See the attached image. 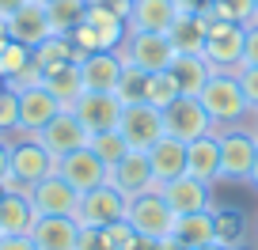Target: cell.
Instances as JSON below:
<instances>
[{
    "instance_id": "f6af8a7d",
    "label": "cell",
    "mask_w": 258,
    "mask_h": 250,
    "mask_svg": "<svg viewBox=\"0 0 258 250\" xmlns=\"http://www.w3.org/2000/svg\"><path fill=\"white\" fill-rule=\"evenodd\" d=\"M160 250H190V246H182L178 239H163V242H160Z\"/></svg>"
},
{
    "instance_id": "7a4b0ae2",
    "label": "cell",
    "mask_w": 258,
    "mask_h": 250,
    "mask_svg": "<svg viewBox=\"0 0 258 250\" xmlns=\"http://www.w3.org/2000/svg\"><path fill=\"white\" fill-rule=\"evenodd\" d=\"M125 224L133 227L141 239L163 242V239H171V231H175V212L167 209V201H163L160 190H148V194H141V197H129Z\"/></svg>"
},
{
    "instance_id": "9c48e42d",
    "label": "cell",
    "mask_w": 258,
    "mask_h": 250,
    "mask_svg": "<svg viewBox=\"0 0 258 250\" xmlns=\"http://www.w3.org/2000/svg\"><path fill=\"white\" fill-rule=\"evenodd\" d=\"M125 197L114 190V186H99V190H88L80 194V205H76V224L80 227H110L118 220H125Z\"/></svg>"
},
{
    "instance_id": "4dcf8cb0",
    "label": "cell",
    "mask_w": 258,
    "mask_h": 250,
    "mask_svg": "<svg viewBox=\"0 0 258 250\" xmlns=\"http://www.w3.org/2000/svg\"><path fill=\"white\" fill-rule=\"evenodd\" d=\"M27 68H31V49H27L23 42L0 38V80H4V88H8L12 80H19Z\"/></svg>"
},
{
    "instance_id": "9a60e30c",
    "label": "cell",
    "mask_w": 258,
    "mask_h": 250,
    "mask_svg": "<svg viewBox=\"0 0 258 250\" xmlns=\"http://www.w3.org/2000/svg\"><path fill=\"white\" fill-rule=\"evenodd\" d=\"M69 110L80 118V125L88 133H103V129H118L121 118V103L110 95V91H84Z\"/></svg>"
},
{
    "instance_id": "f5cc1de1",
    "label": "cell",
    "mask_w": 258,
    "mask_h": 250,
    "mask_svg": "<svg viewBox=\"0 0 258 250\" xmlns=\"http://www.w3.org/2000/svg\"><path fill=\"white\" fill-rule=\"evenodd\" d=\"M0 197H4V186H0Z\"/></svg>"
},
{
    "instance_id": "bcb514c9",
    "label": "cell",
    "mask_w": 258,
    "mask_h": 250,
    "mask_svg": "<svg viewBox=\"0 0 258 250\" xmlns=\"http://www.w3.org/2000/svg\"><path fill=\"white\" fill-rule=\"evenodd\" d=\"M133 250H160V242H156V239H137Z\"/></svg>"
},
{
    "instance_id": "e0dca14e",
    "label": "cell",
    "mask_w": 258,
    "mask_h": 250,
    "mask_svg": "<svg viewBox=\"0 0 258 250\" xmlns=\"http://www.w3.org/2000/svg\"><path fill=\"white\" fill-rule=\"evenodd\" d=\"M49 34L53 31H49V16H46V4H42V0H27L16 16H8V38L23 42L27 49L42 46Z\"/></svg>"
},
{
    "instance_id": "d6a6232c",
    "label": "cell",
    "mask_w": 258,
    "mask_h": 250,
    "mask_svg": "<svg viewBox=\"0 0 258 250\" xmlns=\"http://www.w3.org/2000/svg\"><path fill=\"white\" fill-rule=\"evenodd\" d=\"M145 88H148V72L125 65V68H121V76H118V84H114V99H118L121 106L145 103Z\"/></svg>"
},
{
    "instance_id": "603a6c76",
    "label": "cell",
    "mask_w": 258,
    "mask_h": 250,
    "mask_svg": "<svg viewBox=\"0 0 258 250\" xmlns=\"http://www.w3.org/2000/svg\"><path fill=\"white\" fill-rule=\"evenodd\" d=\"M205 27H209V19L205 16H186V12H178L175 23L167 27V42L171 49H175V57L182 53H205Z\"/></svg>"
},
{
    "instance_id": "484cf974",
    "label": "cell",
    "mask_w": 258,
    "mask_h": 250,
    "mask_svg": "<svg viewBox=\"0 0 258 250\" xmlns=\"http://www.w3.org/2000/svg\"><path fill=\"white\" fill-rule=\"evenodd\" d=\"M171 239H178L182 246H190V250L217 242L213 209H209V212H190V216H175V231H171Z\"/></svg>"
},
{
    "instance_id": "ba28073f",
    "label": "cell",
    "mask_w": 258,
    "mask_h": 250,
    "mask_svg": "<svg viewBox=\"0 0 258 250\" xmlns=\"http://www.w3.org/2000/svg\"><path fill=\"white\" fill-rule=\"evenodd\" d=\"M34 137H38V144L46 148L53 159H61V155H69V152H80V148H88V137H91V133L84 129L80 118H76V114L64 106V110L53 114V121H46V125L34 133Z\"/></svg>"
},
{
    "instance_id": "db71d44e",
    "label": "cell",
    "mask_w": 258,
    "mask_h": 250,
    "mask_svg": "<svg viewBox=\"0 0 258 250\" xmlns=\"http://www.w3.org/2000/svg\"><path fill=\"white\" fill-rule=\"evenodd\" d=\"M0 91H4V80H0Z\"/></svg>"
},
{
    "instance_id": "f546056e",
    "label": "cell",
    "mask_w": 258,
    "mask_h": 250,
    "mask_svg": "<svg viewBox=\"0 0 258 250\" xmlns=\"http://www.w3.org/2000/svg\"><path fill=\"white\" fill-rule=\"evenodd\" d=\"M213 224H217V242L224 250H239L247 242V220L232 209H213Z\"/></svg>"
},
{
    "instance_id": "1f68e13d",
    "label": "cell",
    "mask_w": 258,
    "mask_h": 250,
    "mask_svg": "<svg viewBox=\"0 0 258 250\" xmlns=\"http://www.w3.org/2000/svg\"><path fill=\"white\" fill-rule=\"evenodd\" d=\"M88 148L99 155V159L106 163V167H114V163H121L133 148L125 144V137H121L118 129H103V133H91L88 137Z\"/></svg>"
},
{
    "instance_id": "7dc6e473",
    "label": "cell",
    "mask_w": 258,
    "mask_h": 250,
    "mask_svg": "<svg viewBox=\"0 0 258 250\" xmlns=\"http://www.w3.org/2000/svg\"><path fill=\"white\" fill-rule=\"evenodd\" d=\"M247 182H250V186L258 190V155H254V171H250V178H247Z\"/></svg>"
},
{
    "instance_id": "7c38bea8",
    "label": "cell",
    "mask_w": 258,
    "mask_h": 250,
    "mask_svg": "<svg viewBox=\"0 0 258 250\" xmlns=\"http://www.w3.org/2000/svg\"><path fill=\"white\" fill-rule=\"evenodd\" d=\"M167 201V209L175 216H190V212H209L213 209V186L209 182H198L194 175H178L175 182H163L156 186Z\"/></svg>"
},
{
    "instance_id": "277c9868",
    "label": "cell",
    "mask_w": 258,
    "mask_h": 250,
    "mask_svg": "<svg viewBox=\"0 0 258 250\" xmlns=\"http://www.w3.org/2000/svg\"><path fill=\"white\" fill-rule=\"evenodd\" d=\"M254 155L258 137L250 133V125H235L220 133V178L224 182H247L254 171Z\"/></svg>"
},
{
    "instance_id": "ac0fdd59",
    "label": "cell",
    "mask_w": 258,
    "mask_h": 250,
    "mask_svg": "<svg viewBox=\"0 0 258 250\" xmlns=\"http://www.w3.org/2000/svg\"><path fill=\"white\" fill-rule=\"evenodd\" d=\"M186 175L209 186L220 182V133H205L186 144Z\"/></svg>"
},
{
    "instance_id": "7bdbcfd3",
    "label": "cell",
    "mask_w": 258,
    "mask_h": 250,
    "mask_svg": "<svg viewBox=\"0 0 258 250\" xmlns=\"http://www.w3.org/2000/svg\"><path fill=\"white\" fill-rule=\"evenodd\" d=\"M12 171V140L8 137H0V178Z\"/></svg>"
},
{
    "instance_id": "5bb4252c",
    "label": "cell",
    "mask_w": 258,
    "mask_h": 250,
    "mask_svg": "<svg viewBox=\"0 0 258 250\" xmlns=\"http://www.w3.org/2000/svg\"><path fill=\"white\" fill-rule=\"evenodd\" d=\"M31 205H34L38 216H76L80 194H76L61 175H49V178H42V182L31 186Z\"/></svg>"
},
{
    "instance_id": "6da1fadb",
    "label": "cell",
    "mask_w": 258,
    "mask_h": 250,
    "mask_svg": "<svg viewBox=\"0 0 258 250\" xmlns=\"http://www.w3.org/2000/svg\"><path fill=\"white\" fill-rule=\"evenodd\" d=\"M198 99H202L205 114L213 118V129L217 133L247 125V118H250V106H247V99H243V91H239V80H235L232 72H213Z\"/></svg>"
},
{
    "instance_id": "b9f144b4",
    "label": "cell",
    "mask_w": 258,
    "mask_h": 250,
    "mask_svg": "<svg viewBox=\"0 0 258 250\" xmlns=\"http://www.w3.org/2000/svg\"><path fill=\"white\" fill-rule=\"evenodd\" d=\"M88 4H99V8H106V12H114V16L129 19V4H133V0H88Z\"/></svg>"
},
{
    "instance_id": "30bf717a",
    "label": "cell",
    "mask_w": 258,
    "mask_h": 250,
    "mask_svg": "<svg viewBox=\"0 0 258 250\" xmlns=\"http://www.w3.org/2000/svg\"><path fill=\"white\" fill-rule=\"evenodd\" d=\"M12 175L31 190L34 182L57 175V159L38 144V137H12Z\"/></svg>"
},
{
    "instance_id": "8fae6325",
    "label": "cell",
    "mask_w": 258,
    "mask_h": 250,
    "mask_svg": "<svg viewBox=\"0 0 258 250\" xmlns=\"http://www.w3.org/2000/svg\"><path fill=\"white\" fill-rule=\"evenodd\" d=\"M106 186H114L125 201L156 190V175H152V163H148V152H129L121 163L106 167Z\"/></svg>"
},
{
    "instance_id": "f907efd6",
    "label": "cell",
    "mask_w": 258,
    "mask_h": 250,
    "mask_svg": "<svg viewBox=\"0 0 258 250\" xmlns=\"http://www.w3.org/2000/svg\"><path fill=\"white\" fill-rule=\"evenodd\" d=\"M198 250H224L220 242H209V246H198Z\"/></svg>"
},
{
    "instance_id": "60d3db41",
    "label": "cell",
    "mask_w": 258,
    "mask_h": 250,
    "mask_svg": "<svg viewBox=\"0 0 258 250\" xmlns=\"http://www.w3.org/2000/svg\"><path fill=\"white\" fill-rule=\"evenodd\" d=\"M0 250H38L31 235H0Z\"/></svg>"
},
{
    "instance_id": "cb8c5ba5",
    "label": "cell",
    "mask_w": 258,
    "mask_h": 250,
    "mask_svg": "<svg viewBox=\"0 0 258 250\" xmlns=\"http://www.w3.org/2000/svg\"><path fill=\"white\" fill-rule=\"evenodd\" d=\"M34 224H38V212L31 205V194L0 197V235H31Z\"/></svg>"
},
{
    "instance_id": "e575fe53",
    "label": "cell",
    "mask_w": 258,
    "mask_h": 250,
    "mask_svg": "<svg viewBox=\"0 0 258 250\" xmlns=\"http://www.w3.org/2000/svg\"><path fill=\"white\" fill-rule=\"evenodd\" d=\"M209 19H228V23L250 27L258 23V12H254V0H213Z\"/></svg>"
},
{
    "instance_id": "836d02e7",
    "label": "cell",
    "mask_w": 258,
    "mask_h": 250,
    "mask_svg": "<svg viewBox=\"0 0 258 250\" xmlns=\"http://www.w3.org/2000/svg\"><path fill=\"white\" fill-rule=\"evenodd\" d=\"M178 95H182V91H178V84H175V76H171V72H152V76H148V88H145V103L148 106L167 110Z\"/></svg>"
},
{
    "instance_id": "ab89813d",
    "label": "cell",
    "mask_w": 258,
    "mask_h": 250,
    "mask_svg": "<svg viewBox=\"0 0 258 250\" xmlns=\"http://www.w3.org/2000/svg\"><path fill=\"white\" fill-rule=\"evenodd\" d=\"M175 4V12H186V16H205L209 19V8H213V0H171Z\"/></svg>"
},
{
    "instance_id": "ee69618b",
    "label": "cell",
    "mask_w": 258,
    "mask_h": 250,
    "mask_svg": "<svg viewBox=\"0 0 258 250\" xmlns=\"http://www.w3.org/2000/svg\"><path fill=\"white\" fill-rule=\"evenodd\" d=\"M27 0H0V19H8V16H16L19 8H23Z\"/></svg>"
},
{
    "instance_id": "11a10c76",
    "label": "cell",
    "mask_w": 258,
    "mask_h": 250,
    "mask_svg": "<svg viewBox=\"0 0 258 250\" xmlns=\"http://www.w3.org/2000/svg\"><path fill=\"white\" fill-rule=\"evenodd\" d=\"M254 12H258V0H254Z\"/></svg>"
},
{
    "instance_id": "d6986e66",
    "label": "cell",
    "mask_w": 258,
    "mask_h": 250,
    "mask_svg": "<svg viewBox=\"0 0 258 250\" xmlns=\"http://www.w3.org/2000/svg\"><path fill=\"white\" fill-rule=\"evenodd\" d=\"M121 68H125V61H121L118 49H103V53H88L80 61V76H84V91H110L114 95V84H118Z\"/></svg>"
},
{
    "instance_id": "c3c4849f",
    "label": "cell",
    "mask_w": 258,
    "mask_h": 250,
    "mask_svg": "<svg viewBox=\"0 0 258 250\" xmlns=\"http://www.w3.org/2000/svg\"><path fill=\"white\" fill-rule=\"evenodd\" d=\"M247 125H250V133H254V137H258V110L250 114V121H247Z\"/></svg>"
},
{
    "instance_id": "d590c367",
    "label": "cell",
    "mask_w": 258,
    "mask_h": 250,
    "mask_svg": "<svg viewBox=\"0 0 258 250\" xmlns=\"http://www.w3.org/2000/svg\"><path fill=\"white\" fill-rule=\"evenodd\" d=\"M19 133V95L12 88L0 91V137H16Z\"/></svg>"
},
{
    "instance_id": "9f6ffc18",
    "label": "cell",
    "mask_w": 258,
    "mask_h": 250,
    "mask_svg": "<svg viewBox=\"0 0 258 250\" xmlns=\"http://www.w3.org/2000/svg\"><path fill=\"white\" fill-rule=\"evenodd\" d=\"M42 4H46V0H42Z\"/></svg>"
},
{
    "instance_id": "83f0119b",
    "label": "cell",
    "mask_w": 258,
    "mask_h": 250,
    "mask_svg": "<svg viewBox=\"0 0 258 250\" xmlns=\"http://www.w3.org/2000/svg\"><path fill=\"white\" fill-rule=\"evenodd\" d=\"M31 61L42 68V72H49V68H61V65H80V53H76L73 38H64V34H49L42 46L31 49Z\"/></svg>"
},
{
    "instance_id": "816d5d0a",
    "label": "cell",
    "mask_w": 258,
    "mask_h": 250,
    "mask_svg": "<svg viewBox=\"0 0 258 250\" xmlns=\"http://www.w3.org/2000/svg\"><path fill=\"white\" fill-rule=\"evenodd\" d=\"M254 239H258V220H254Z\"/></svg>"
},
{
    "instance_id": "d4e9b609",
    "label": "cell",
    "mask_w": 258,
    "mask_h": 250,
    "mask_svg": "<svg viewBox=\"0 0 258 250\" xmlns=\"http://www.w3.org/2000/svg\"><path fill=\"white\" fill-rule=\"evenodd\" d=\"M167 72L175 76V84H178L182 95H202V88L209 84V76H213V65L205 61V53H182V57L171 61Z\"/></svg>"
},
{
    "instance_id": "4fadbf2b",
    "label": "cell",
    "mask_w": 258,
    "mask_h": 250,
    "mask_svg": "<svg viewBox=\"0 0 258 250\" xmlns=\"http://www.w3.org/2000/svg\"><path fill=\"white\" fill-rule=\"evenodd\" d=\"M57 175L73 186L76 194H88V190L106 186V163L91 148H80V152H69L57 159Z\"/></svg>"
},
{
    "instance_id": "f1b7e54d",
    "label": "cell",
    "mask_w": 258,
    "mask_h": 250,
    "mask_svg": "<svg viewBox=\"0 0 258 250\" xmlns=\"http://www.w3.org/2000/svg\"><path fill=\"white\" fill-rule=\"evenodd\" d=\"M46 16H49V31L69 38L88 16V0H46Z\"/></svg>"
},
{
    "instance_id": "681fc988",
    "label": "cell",
    "mask_w": 258,
    "mask_h": 250,
    "mask_svg": "<svg viewBox=\"0 0 258 250\" xmlns=\"http://www.w3.org/2000/svg\"><path fill=\"white\" fill-rule=\"evenodd\" d=\"M0 38H8V19H0Z\"/></svg>"
},
{
    "instance_id": "7402d4cb",
    "label": "cell",
    "mask_w": 258,
    "mask_h": 250,
    "mask_svg": "<svg viewBox=\"0 0 258 250\" xmlns=\"http://www.w3.org/2000/svg\"><path fill=\"white\" fill-rule=\"evenodd\" d=\"M148 163H152L156 186L175 182L178 175H186V144L175 137H160L152 148H148Z\"/></svg>"
},
{
    "instance_id": "8992f818",
    "label": "cell",
    "mask_w": 258,
    "mask_h": 250,
    "mask_svg": "<svg viewBox=\"0 0 258 250\" xmlns=\"http://www.w3.org/2000/svg\"><path fill=\"white\" fill-rule=\"evenodd\" d=\"M121 61L125 65H133V68H141V72H167L171 68V61H175V49H171V42H167V34H133L129 31L125 34V42H121Z\"/></svg>"
},
{
    "instance_id": "5b68a950",
    "label": "cell",
    "mask_w": 258,
    "mask_h": 250,
    "mask_svg": "<svg viewBox=\"0 0 258 250\" xmlns=\"http://www.w3.org/2000/svg\"><path fill=\"white\" fill-rule=\"evenodd\" d=\"M163 133L182 140V144H190V140L205 137V133H217V129H213V118L205 114L202 99L198 95H178L175 103L163 110Z\"/></svg>"
},
{
    "instance_id": "8d00e7d4",
    "label": "cell",
    "mask_w": 258,
    "mask_h": 250,
    "mask_svg": "<svg viewBox=\"0 0 258 250\" xmlns=\"http://www.w3.org/2000/svg\"><path fill=\"white\" fill-rule=\"evenodd\" d=\"M103 239H106V246H110V250H133V246H137V239H141V235L133 231V227L125 224V220H118V224L103 227Z\"/></svg>"
},
{
    "instance_id": "44dd1931",
    "label": "cell",
    "mask_w": 258,
    "mask_h": 250,
    "mask_svg": "<svg viewBox=\"0 0 258 250\" xmlns=\"http://www.w3.org/2000/svg\"><path fill=\"white\" fill-rule=\"evenodd\" d=\"M31 239L38 250H76L80 224L73 216H38V224L31 227Z\"/></svg>"
},
{
    "instance_id": "2e32d148",
    "label": "cell",
    "mask_w": 258,
    "mask_h": 250,
    "mask_svg": "<svg viewBox=\"0 0 258 250\" xmlns=\"http://www.w3.org/2000/svg\"><path fill=\"white\" fill-rule=\"evenodd\" d=\"M16 95H19V133H16V137H34L46 121H53L57 110H64L42 84L23 88V91H16Z\"/></svg>"
},
{
    "instance_id": "3957f363",
    "label": "cell",
    "mask_w": 258,
    "mask_h": 250,
    "mask_svg": "<svg viewBox=\"0 0 258 250\" xmlns=\"http://www.w3.org/2000/svg\"><path fill=\"white\" fill-rule=\"evenodd\" d=\"M243 38H247V27L228 23V19H209V27H205V61L213 65V72H235L243 65Z\"/></svg>"
},
{
    "instance_id": "f35d334b",
    "label": "cell",
    "mask_w": 258,
    "mask_h": 250,
    "mask_svg": "<svg viewBox=\"0 0 258 250\" xmlns=\"http://www.w3.org/2000/svg\"><path fill=\"white\" fill-rule=\"evenodd\" d=\"M243 65H258V23L247 27V38H243Z\"/></svg>"
},
{
    "instance_id": "ffe728a7",
    "label": "cell",
    "mask_w": 258,
    "mask_h": 250,
    "mask_svg": "<svg viewBox=\"0 0 258 250\" xmlns=\"http://www.w3.org/2000/svg\"><path fill=\"white\" fill-rule=\"evenodd\" d=\"M175 4L171 0H133L129 4V19H125V27L133 34H163L171 23H175Z\"/></svg>"
},
{
    "instance_id": "52a82bcc",
    "label": "cell",
    "mask_w": 258,
    "mask_h": 250,
    "mask_svg": "<svg viewBox=\"0 0 258 250\" xmlns=\"http://www.w3.org/2000/svg\"><path fill=\"white\" fill-rule=\"evenodd\" d=\"M118 133L125 137V144L133 152H148L163 133V110L148 103H133V106H121V118H118Z\"/></svg>"
},
{
    "instance_id": "4316f807",
    "label": "cell",
    "mask_w": 258,
    "mask_h": 250,
    "mask_svg": "<svg viewBox=\"0 0 258 250\" xmlns=\"http://www.w3.org/2000/svg\"><path fill=\"white\" fill-rule=\"evenodd\" d=\"M42 88H46L61 106H73L76 99L84 95L80 65H61V68H49V72H42Z\"/></svg>"
},
{
    "instance_id": "74e56055",
    "label": "cell",
    "mask_w": 258,
    "mask_h": 250,
    "mask_svg": "<svg viewBox=\"0 0 258 250\" xmlns=\"http://www.w3.org/2000/svg\"><path fill=\"white\" fill-rule=\"evenodd\" d=\"M232 76L239 80V91H243V99H247L250 114H254L258 110V65H239Z\"/></svg>"
}]
</instances>
